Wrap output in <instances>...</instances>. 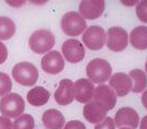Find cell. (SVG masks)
Instances as JSON below:
<instances>
[{
  "label": "cell",
  "instance_id": "30bf717a",
  "mask_svg": "<svg viewBox=\"0 0 147 129\" xmlns=\"http://www.w3.org/2000/svg\"><path fill=\"white\" fill-rule=\"evenodd\" d=\"M41 66L46 74H58L63 71V69L65 67V61H64V58L59 51L52 50V51L46 53L42 57Z\"/></svg>",
  "mask_w": 147,
  "mask_h": 129
},
{
  "label": "cell",
  "instance_id": "2e32d148",
  "mask_svg": "<svg viewBox=\"0 0 147 129\" xmlns=\"http://www.w3.org/2000/svg\"><path fill=\"white\" fill-rule=\"evenodd\" d=\"M42 122L47 129H61L65 126V117L59 111L51 108L44 112Z\"/></svg>",
  "mask_w": 147,
  "mask_h": 129
},
{
  "label": "cell",
  "instance_id": "cb8c5ba5",
  "mask_svg": "<svg viewBox=\"0 0 147 129\" xmlns=\"http://www.w3.org/2000/svg\"><path fill=\"white\" fill-rule=\"evenodd\" d=\"M136 14L140 21L147 23V1H140L136 5Z\"/></svg>",
  "mask_w": 147,
  "mask_h": 129
},
{
  "label": "cell",
  "instance_id": "f546056e",
  "mask_svg": "<svg viewBox=\"0 0 147 129\" xmlns=\"http://www.w3.org/2000/svg\"><path fill=\"white\" fill-rule=\"evenodd\" d=\"M7 3L9 5V6H13V7H20L22 6V5H24V1H16V2H13V1H9V0H7Z\"/></svg>",
  "mask_w": 147,
  "mask_h": 129
},
{
  "label": "cell",
  "instance_id": "44dd1931",
  "mask_svg": "<svg viewBox=\"0 0 147 129\" xmlns=\"http://www.w3.org/2000/svg\"><path fill=\"white\" fill-rule=\"evenodd\" d=\"M16 33V24L8 17H0V41L10 39Z\"/></svg>",
  "mask_w": 147,
  "mask_h": 129
},
{
  "label": "cell",
  "instance_id": "e0dca14e",
  "mask_svg": "<svg viewBox=\"0 0 147 129\" xmlns=\"http://www.w3.org/2000/svg\"><path fill=\"white\" fill-rule=\"evenodd\" d=\"M107 115V112L99 106L94 101H90L84 107V117L90 124H98L102 122Z\"/></svg>",
  "mask_w": 147,
  "mask_h": 129
},
{
  "label": "cell",
  "instance_id": "603a6c76",
  "mask_svg": "<svg viewBox=\"0 0 147 129\" xmlns=\"http://www.w3.org/2000/svg\"><path fill=\"white\" fill-rule=\"evenodd\" d=\"M12 89V82L10 77L5 72H0V96L9 94Z\"/></svg>",
  "mask_w": 147,
  "mask_h": 129
},
{
  "label": "cell",
  "instance_id": "d6a6232c",
  "mask_svg": "<svg viewBox=\"0 0 147 129\" xmlns=\"http://www.w3.org/2000/svg\"><path fill=\"white\" fill-rule=\"evenodd\" d=\"M145 69H146V72H147V61H146V65H145Z\"/></svg>",
  "mask_w": 147,
  "mask_h": 129
},
{
  "label": "cell",
  "instance_id": "ba28073f",
  "mask_svg": "<svg viewBox=\"0 0 147 129\" xmlns=\"http://www.w3.org/2000/svg\"><path fill=\"white\" fill-rule=\"evenodd\" d=\"M61 53L70 63H78L85 58L86 51L84 45L77 39H67L61 46Z\"/></svg>",
  "mask_w": 147,
  "mask_h": 129
},
{
  "label": "cell",
  "instance_id": "7c38bea8",
  "mask_svg": "<svg viewBox=\"0 0 147 129\" xmlns=\"http://www.w3.org/2000/svg\"><path fill=\"white\" fill-rule=\"evenodd\" d=\"M104 8L103 0H82L79 3V14L84 19L96 20L103 13Z\"/></svg>",
  "mask_w": 147,
  "mask_h": 129
},
{
  "label": "cell",
  "instance_id": "4fadbf2b",
  "mask_svg": "<svg viewBox=\"0 0 147 129\" xmlns=\"http://www.w3.org/2000/svg\"><path fill=\"white\" fill-rule=\"evenodd\" d=\"M94 89L89 79H78L74 83V96L79 103H89L93 98Z\"/></svg>",
  "mask_w": 147,
  "mask_h": 129
},
{
  "label": "cell",
  "instance_id": "52a82bcc",
  "mask_svg": "<svg viewBox=\"0 0 147 129\" xmlns=\"http://www.w3.org/2000/svg\"><path fill=\"white\" fill-rule=\"evenodd\" d=\"M84 44L91 50H99L104 46L107 41L105 31L101 26L92 25L86 30L85 34L82 35Z\"/></svg>",
  "mask_w": 147,
  "mask_h": 129
},
{
  "label": "cell",
  "instance_id": "83f0119b",
  "mask_svg": "<svg viewBox=\"0 0 147 129\" xmlns=\"http://www.w3.org/2000/svg\"><path fill=\"white\" fill-rule=\"evenodd\" d=\"M0 129H12V122L7 117L0 116Z\"/></svg>",
  "mask_w": 147,
  "mask_h": 129
},
{
  "label": "cell",
  "instance_id": "f1b7e54d",
  "mask_svg": "<svg viewBox=\"0 0 147 129\" xmlns=\"http://www.w3.org/2000/svg\"><path fill=\"white\" fill-rule=\"evenodd\" d=\"M141 101H142V104H143V106H144V107L147 110V89L144 91V93H143Z\"/></svg>",
  "mask_w": 147,
  "mask_h": 129
},
{
  "label": "cell",
  "instance_id": "3957f363",
  "mask_svg": "<svg viewBox=\"0 0 147 129\" xmlns=\"http://www.w3.org/2000/svg\"><path fill=\"white\" fill-rule=\"evenodd\" d=\"M55 45V36L52 32L47 30H36L32 33L29 38V46L32 51L35 54H44L47 53Z\"/></svg>",
  "mask_w": 147,
  "mask_h": 129
},
{
  "label": "cell",
  "instance_id": "4dcf8cb0",
  "mask_svg": "<svg viewBox=\"0 0 147 129\" xmlns=\"http://www.w3.org/2000/svg\"><path fill=\"white\" fill-rule=\"evenodd\" d=\"M140 128H141V129H147V115L143 117V119H142V122H141V126H140Z\"/></svg>",
  "mask_w": 147,
  "mask_h": 129
},
{
  "label": "cell",
  "instance_id": "7402d4cb",
  "mask_svg": "<svg viewBox=\"0 0 147 129\" xmlns=\"http://www.w3.org/2000/svg\"><path fill=\"white\" fill-rule=\"evenodd\" d=\"M34 118L29 114H22L12 123V129H33Z\"/></svg>",
  "mask_w": 147,
  "mask_h": 129
},
{
  "label": "cell",
  "instance_id": "7a4b0ae2",
  "mask_svg": "<svg viewBox=\"0 0 147 129\" xmlns=\"http://www.w3.org/2000/svg\"><path fill=\"white\" fill-rule=\"evenodd\" d=\"M87 76L92 83H103L111 78L112 68L109 61L101 58H94L87 65Z\"/></svg>",
  "mask_w": 147,
  "mask_h": 129
},
{
  "label": "cell",
  "instance_id": "8992f818",
  "mask_svg": "<svg viewBox=\"0 0 147 129\" xmlns=\"http://www.w3.org/2000/svg\"><path fill=\"white\" fill-rule=\"evenodd\" d=\"M129 34L120 26L110 27L107 32V46L112 51H122L127 47Z\"/></svg>",
  "mask_w": 147,
  "mask_h": 129
},
{
  "label": "cell",
  "instance_id": "6da1fadb",
  "mask_svg": "<svg viewBox=\"0 0 147 129\" xmlns=\"http://www.w3.org/2000/svg\"><path fill=\"white\" fill-rule=\"evenodd\" d=\"M25 102L17 93H9L0 98V113L7 118H18L24 112Z\"/></svg>",
  "mask_w": 147,
  "mask_h": 129
},
{
  "label": "cell",
  "instance_id": "9c48e42d",
  "mask_svg": "<svg viewBox=\"0 0 147 129\" xmlns=\"http://www.w3.org/2000/svg\"><path fill=\"white\" fill-rule=\"evenodd\" d=\"M94 102L101 106L105 112L111 111L115 107L117 104V95L110 86L105 84H100L94 89Z\"/></svg>",
  "mask_w": 147,
  "mask_h": 129
},
{
  "label": "cell",
  "instance_id": "ffe728a7",
  "mask_svg": "<svg viewBox=\"0 0 147 129\" xmlns=\"http://www.w3.org/2000/svg\"><path fill=\"white\" fill-rule=\"evenodd\" d=\"M129 78L132 80V91L134 93L144 92L147 86V76L141 69L131 70Z\"/></svg>",
  "mask_w": 147,
  "mask_h": 129
},
{
  "label": "cell",
  "instance_id": "484cf974",
  "mask_svg": "<svg viewBox=\"0 0 147 129\" xmlns=\"http://www.w3.org/2000/svg\"><path fill=\"white\" fill-rule=\"evenodd\" d=\"M64 129H87L85 124L81 123L80 120H70L66 123Z\"/></svg>",
  "mask_w": 147,
  "mask_h": 129
},
{
  "label": "cell",
  "instance_id": "5b68a950",
  "mask_svg": "<svg viewBox=\"0 0 147 129\" xmlns=\"http://www.w3.org/2000/svg\"><path fill=\"white\" fill-rule=\"evenodd\" d=\"M61 26L63 32L68 36H79L82 32L86 31V20L78 12L70 11L65 13L61 20Z\"/></svg>",
  "mask_w": 147,
  "mask_h": 129
},
{
  "label": "cell",
  "instance_id": "5bb4252c",
  "mask_svg": "<svg viewBox=\"0 0 147 129\" xmlns=\"http://www.w3.org/2000/svg\"><path fill=\"white\" fill-rule=\"evenodd\" d=\"M110 88L117 96L123 98L132 91V80L129 74L117 72L110 78Z\"/></svg>",
  "mask_w": 147,
  "mask_h": 129
},
{
  "label": "cell",
  "instance_id": "8fae6325",
  "mask_svg": "<svg viewBox=\"0 0 147 129\" xmlns=\"http://www.w3.org/2000/svg\"><path fill=\"white\" fill-rule=\"evenodd\" d=\"M113 120L115 123V126H117V127L135 129L140 123V116L134 108L122 107L117 112Z\"/></svg>",
  "mask_w": 147,
  "mask_h": 129
},
{
  "label": "cell",
  "instance_id": "277c9868",
  "mask_svg": "<svg viewBox=\"0 0 147 129\" xmlns=\"http://www.w3.org/2000/svg\"><path fill=\"white\" fill-rule=\"evenodd\" d=\"M12 77L21 86H33L38 79V71L33 63L22 61L13 67Z\"/></svg>",
  "mask_w": 147,
  "mask_h": 129
},
{
  "label": "cell",
  "instance_id": "ac0fdd59",
  "mask_svg": "<svg viewBox=\"0 0 147 129\" xmlns=\"http://www.w3.org/2000/svg\"><path fill=\"white\" fill-rule=\"evenodd\" d=\"M51 94L49 92L43 88V86H35L33 89H31L28 92L26 95V100L32 106H43L45 105L49 100Z\"/></svg>",
  "mask_w": 147,
  "mask_h": 129
},
{
  "label": "cell",
  "instance_id": "9a60e30c",
  "mask_svg": "<svg viewBox=\"0 0 147 129\" xmlns=\"http://www.w3.org/2000/svg\"><path fill=\"white\" fill-rule=\"evenodd\" d=\"M56 103L66 106L74 101V82L69 79H63L58 84V88L54 94Z\"/></svg>",
  "mask_w": 147,
  "mask_h": 129
},
{
  "label": "cell",
  "instance_id": "4316f807",
  "mask_svg": "<svg viewBox=\"0 0 147 129\" xmlns=\"http://www.w3.org/2000/svg\"><path fill=\"white\" fill-rule=\"evenodd\" d=\"M7 58H8V49L5 44L0 42V65H2L6 61Z\"/></svg>",
  "mask_w": 147,
  "mask_h": 129
},
{
  "label": "cell",
  "instance_id": "836d02e7",
  "mask_svg": "<svg viewBox=\"0 0 147 129\" xmlns=\"http://www.w3.org/2000/svg\"><path fill=\"white\" fill-rule=\"evenodd\" d=\"M120 129H129V128H120Z\"/></svg>",
  "mask_w": 147,
  "mask_h": 129
},
{
  "label": "cell",
  "instance_id": "d6986e66",
  "mask_svg": "<svg viewBox=\"0 0 147 129\" xmlns=\"http://www.w3.org/2000/svg\"><path fill=\"white\" fill-rule=\"evenodd\" d=\"M129 42L136 49H147V26H136L129 34Z\"/></svg>",
  "mask_w": 147,
  "mask_h": 129
},
{
  "label": "cell",
  "instance_id": "1f68e13d",
  "mask_svg": "<svg viewBox=\"0 0 147 129\" xmlns=\"http://www.w3.org/2000/svg\"><path fill=\"white\" fill-rule=\"evenodd\" d=\"M123 5H125V6H135V5H137V1L135 0L133 2H125V1H122Z\"/></svg>",
  "mask_w": 147,
  "mask_h": 129
},
{
  "label": "cell",
  "instance_id": "d4e9b609",
  "mask_svg": "<svg viewBox=\"0 0 147 129\" xmlns=\"http://www.w3.org/2000/svg\"><path fill=\"white\" fill-rule=\"evenodd\" d=\"M94 129H115V123H114L113 118L105 117L102 122L96 124Z\"/></svg>",
  "mask_w": 147,
  "mask_h": 129
}]
</instances>
